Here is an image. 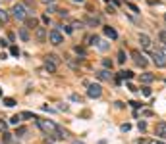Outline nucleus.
Returning a JSON list of instances; mask_svg holds the SVG:
<instances>
[{
	"label": "nucleus",
	"instance_id": "nucleus-1",
	"mask_svg": "<svg viewBox=\"0 0 166 144\" xmlns=\"http://www.w3.org/2000/svg\"><path fill=\"white\" fill-rule=\"evenodd\" d=\"M37 127L45 133V135H48V136H54V138H64L66 136V133L50 119H37Z\"/></svg>",
	"mask_w": 166,
	"mask_h": 144
},
{
	"label": "nucleus",
	"instance_id": "nucleus-2",
	"mask_svg": "<svg viewBox=\"0 0 166 144\" xmlns=\"http://www.w3.org/2000/svg\"><path fill=\"white\" fill-rule=\"evenodd\" d=\"M29 10L25 8V4H14V8H12V15L18 21H25V19L29 17Z\"/></svg>",
	"mask_w": 166,
	"mask_h": 144
},
{
	"label": "nucleus",
	"instance_id": "nucleus-3",
	"mask_svg": "<svg viewBox=\"0 0 166 144\" xmlns=\"http://www.w3.org/2000/svg\"><path fill=\"white\" fill-rule=\"evenodd\" d=\"M101 94H102L101 85H95V83L87 85V96H89V98H101Z\"/></svg>",
	"mask_w": 166,
	"mask_h": 144
},
{
	"label": "nucleus",
	"instance_id": "nucleus-4",
	"mask_svg": "<svg viewBox=\"0 0 166 144\" xmlns=\"http://www.w3.org/2000/svg\"><path fill=\"white\" fill-rule=\"evenodd\" d=\"M48 40H50V44H54V46H58V44H62L64 42V37H62V33L58 29H52L48 33Z\"/></svg>",
	"mask_w": 166,
	"mask_h": 144
},
{
	"label": "nucleus",
	"instance_id": "nucleus-5",
	"mask_svg": "<svg viewBox=\"0 0 166 144\" xmlns=\"http://www.w3.org/2000/svg\"><path fill=\"white\" fill-rule=\"evenodd\" d=\"M131 58L135 60V64L139 65V67H147L149 61H147V58H145V56L139 52V50H133V52H131Z\"/></svg>",
	"mask_w": 166,
	"mask_h": 144
},
{
	"label": "nucleus",
	"instance_id": "nucleus-6",
	"mask_svg": "<svg viewBox=\"0 0 166 144\" xmlns=\"http://www.w3.org/2000/svg\"><path fill=\"white\" fill-rule=\"evenodd\" d=\"M151 58H153V64L157 65V67H164L166 65V58L162 56V52H158V50H154Z\"/></svg>",
	"mask_w": 166,
	"mask_h": 144
},
{
	"label": "nucleus",
	"instance_id": "nucleus-7",
	"mask_svg": "<svg viewBox=\"0 0 166 144\" xmlns=\"http://www.w3.org/2000/svg\"><path fill=\"white\" fill-rule=\"evenodd\" d=\"M154 135L158 138H166V121H158L154 125Z\"/></svg>",
	"mask_w": 166,
	"mask_h": 144
},
{
	"label": "nucleus",
	"instance_id": "nucleus-8",
	"mask_svg": "<svg viewBox=\"0 0 166 144\" xmlns=\"http://www.w3.org/2000/svg\"><path fill=\"white\" fill-rule=\"evenodd\" d=\"M35 39H37V42H45V40L48 39L46 29L45 27H37V29H35Z\"/></svg>",
	"mask_w": 166,
	"mask_h": 144
},
{
	"label": "nucleus",
	"instance_id": "nucleus-9",
	"mask_svg": "<svg viewBox=\"0 0 166 144\" xmlns=\"http://www.w3.org/2000/svg\"><path fill=\"white\" fill-rule=\"evenodd\" d=\"M139 42H141V48H145V50H151V46H153L151 37H149V35H145V33L139 35Z\"/></svg>",
	"mask_w": 166,
	"mask_h": 144
},
{
	"label": "nucleus",
	"instance_id": "nucleus-10",
	"mask_svg": "<svg viewBox=\"0 0 166 144\" xmlns=\"http://www.w3.org/2000/svg\"><path fill=\"white\" fill-rule=\"evenodd\" d=\"M83 23H85L87 27H95V25H98V23H101V19H98L97 15H87V17L83 19Z\"/></svg>",
	"mask_w": 166,
	"mask_h": 144
},
{
	"label": "nucleus",
	"instance_id": "nucleus-11",
	"mask_svg": "<svg viewBox=\"0 0 166 144\" xmlns=\"http://www.w3.org/2000/svg\"><path fill=\"white\" fill-rule=\"evenodd\" d=\"M110 77H112V73L108 69H98L97 71V79H101V81H110Z\"/></svg>",
	"mask_w": 166,
	"mask_h": 144
},
{
	"label": "nucleus",
	"instance_id": "nucleus-12",
	"mask_svg": "<svg viewBox=\"0 0 166 144\" xmlns=\"http://www.w3.org/2000/svg\"><path fill=\"white\" fill-rule=\"evenodd\" d=\"M153 81H154V75H153V73H149V71H145V73H141V83L149 85V83H153Z\"/></svg>",
	"mask_w": 166,
	"mask_h": 144
},
{
	"label": "nucleus",
	"instance_id": "nucleus-13",
	"mask_svg": "<svg viewBox=\"0 0 166 144\" xmlns=\"http://www.w3.org/2000/svg\"><path fill=\"white\" fill-rule=\"evenodd\" d=\"M105 35L110 40H116L118 39V33H116V29H112V27H105Z\"/></svg>",
	"mask_w": 166,
	"mask_h": 144
},
{
	"label": "nucleus",
	"instance_id": "nucleus-14",
	"mask_svg": "<svg viewBox=\"0 0 166 144\" xmlns=\"http://www.w3.org/2000/svg\"><path fill=\"white\" fill-rule=\"evenodd\" d=\"M118 77H120V79H126V81H129L133 77V71H129V69H122L120 73H118Z\"/></svg>",
	"mask_w": 166,
	"mask_h": 144
},
{
	"label": "nucleus",
	"instance_id": "nucleus-15",
	"mask_svg": "<svg viewBox=\"0 0 166 144\" xmlns=\"http://www.w3.org/2000/svg\"><path fill=\"white\" fill-rule=\"evenodd\" d=\"M97 48L101 50V52H106V50L110 48V42H108V40H102V39H101V40H98V44H97Z\"/></svg>",
	"mask_w": 166,
	"mask_h": 144
},
{
	"label": "nucleus",
	"instance_id": "nucleus-16",
	"mask_svg": "<svg viewBox=\"0 0 166 144\" xmlns=\"http://www.w3.org/2000/svg\"><path fill=\"white\" fill-rule=\"evenodd\" d=\"M25 23H27V29H37V19L35 17H27Z\"/></svg>",
	"mask_w": 166,
	"mask_h": 144
},
{
	"label": "nucleus",
	"instance_id": "nucleus-17",
	"mask_svg": "<svg viewBox=\"0 0 166 144\" xmlns=\"http://www.w3.org/2000/svg\"><path fill=\"white\" fill-rule=\"evenodd\" d=\"M19 121H22V114H15L10 117V125H19Z\"/></svg>",
	"mask_w": 166,
	"mask_h": 144
},
{
	"label": "nucleus",
	"instance_id": "nucleus-18",
	"mask_svg": "<svg viewBox=\"0 0 166 144\" xmlns=\"http://www.w3.org/2000/svg\"><path fill=\"white\" fill-rule=\"evenodd\" d=\"M46 61H50V64H54V65L60 64V60H58V56H56V54H48V56H46Z\"/></svg>",
	"mask_w": 166,
	"mask_h": 144
},
{
	"label": "nucleus",
	"instance_id": "nucleus-19",
	"mask_svg": "<svg viewBox=\"0 0 166 144\" xmlns=\"http://www.w3.org/2000/svg\"><path fill=\"white\" fill-rule=\"evenodd\" d=\"M8 19H10L8 12H6V10H2V8H0V23H6Z\"/></svg>",
	"mask_w": 166,
	"mask_h": 144
},
{
	"label": "nucleus",
	"instance_id": "nucleus-20",
	"mask_svg": "<svg viewBox=\"0 0 166 144\" xmlns=\"http://www.w3.org/2000/svg\"><path fill=\"white\" fill-rule=\"evenodd\" d=\"M19 37H22L23 40H29V31H27V27H22V29H19Z\"/></svg>",
	"mask_w": 166,
	"mask_h": 144
},
{
	"label": "nucleus",
	"instance_id": "nucleus-21",
	"mask_svg": "<svg viewBox=\"0 0 166 144\" xmlns=\"http://www.w3.org/2000/svg\"><path fill=\"white\" fill-rule=\"evenodd\" d=\"M45 67H46V71H48V73H54V71H56V65L50 64V61H45Z\"/></svg>",
	"mask_w": 166,
	"mask_h": 144
},
{
	"label": "nucleus",
	"instance_id": "nucleus-22",
	"mask_svg": "<svg viewBox=\"0 0 166 144\" xmlns=\"http://www.w3.org/2000/svg\"><path fill=\"white\" fill-rule=\"evenodd\" d=\"M124 61H126V52L120 50V52H118V64H124Z\"/></svg>",
	"mask_w": 166,
	"mask_h": 144
},
{
	"label": "nucleus",
	"instance_id": "nucleus-23",
	"mask_svg": "<svg viewBox=\"0 0 166 144\" xmlns=\"http://www.w3.org/2000/svg\"><path fill=\"white\" fill-rule=\"evenodd\" d=\"M25 133H27L25 127H18V129H15V135H18V136H25Z\"/></svg>",
	"mask_w": 166,
	"mask_h": 144
},
{
	"label": "nucleus",
	"instance_id": "nucleus-24",
	"mask_svg": "<svg viewBox=\"0 0 166 144\" xmlns=\"http://www.w3.org/2000/svg\"><path fill=\"white\" fill-rule=\"evenodd\" d=\"M4 106L12 108V106H15V100H14V98H4Z\"/></svg>",
	"mask_w": 166,
	"mask_h": 144
},
{
	"label": "nucleus",
	"instance_id": "nucleus-25",
	"mask_svg": "<svg viewBox=\"0 0 166 144\" xmlns=\"http://www.w3.org/2000/svg\"><path fill=\"white\" fill-rule=\"evenodd\" d=\"M22 119H35V115L31 114V111H23V114H22Z\"/></svg>",
	"mask_w": 166,
	"mask_h": 144
},
{
	"label": "nucleus",
	"instance_id": "nucleus-26",
	"mask_svg": "<svg viewBox=\"0 0 166 144\" xmlns=\"http://www.w3.org/2000/svg\"><path fill=\"white\" fill-rule=\"evenodd\" d=\"M158 39H160V42L166 46V31H160V33H158Z\"/></svg>",
	"mask_w": 166,
	"mask_h": 144
},
{
	"label": "nucleus",
	"instance_id": "nucleus-27",
	"mask_svg": "<svg viewBox=\"0 0 166 144\" xmlns=\"http://www.w3.org/2000/svg\"><path fill=\"white\" fill-rule=\"evenodd\" d=\"M126 6H128L129 10H131V12H135V14H139V8L135 6V4H131V2H128V4H126Z\"/></svg>",
	"mask_w": 166,
	"mask_h": 144
},
{
	"label": "nucleus",
	"instance_id": "nucleus-28",
	"mask_svg": "<svg viewBox=\"0 0 166 144\" xmlns=\"http://www.w3.org/2000/svg\"><path fill=\"white\" fill-rule=\"evenodd\" d=\"M98 40H101V39H98L97 35H95V37H91V39H89V44H93V46H97V44H98Z\"/></svg>",
	"mask_w": 166,
	"mask_h": 144
},
{
	"label": "nucleus",
	"instance_id": "nucleus-29",
	"mask_svg": "<svg viewBox=\"0 0 166 144\" xmlns=\"http://www.w3.org/2000/svg\"><path fill=\"white\" fill-rule=\"evenodd\" d=\"M10 54H12V56H19V48H18V46H12V48H10Z\"/></svg>",
	"mask_w": 166,
	"mask_h": 144
},
{
	"label": "nucleus",
	"instance_id": "nucleus-30",
	"mask_svg": "<svg viewBox=\"0 0 166 144\" xmlns=\"http://www.w3.org/2000/svg\"><path fill=\"white\" fill-rule=\"evenodd\" d=\"M137 129H139V131H145V129H147V123H145V121H139V123H137Z\"/></svg>",
	"mask_w": 166,
	"mask_h": 144
},
{
	"label": "nucleus",
	"instance_id": "nucleus-31",
	"mask_svg": "<svg viewBox=\"0 0 166 144\" xmlns=\"http://www.w3.org/2000/svg\"><path fill=\"white\" fill-rule=\"evenodd\" d=\"M71 100H74V102H79V104L83 102V98H81L79 94H71Z\"/></svg>",
	"mask_w": 166,
	"mask_h": 144
},
{
	"label": "nucleus",
	"instance_id": "nucleus-32",
	"mask_svg": "<svg viewBox=\"0 0 166 144\" xmlns=\"http://www.w3.org/2000/svg\"><path fill=\"white\" fill-rule=\"evenodd\" d=\"M75 52L79 56H85V48H81V46H75Z\"/></svg>",
	"mask_w": 166,
	"mask_h": 144
},
{
	"label": "nucleus",
	"instance_id": "nucleus-33",
	"mask_svg": "<svg viewBox=\"0 0 166 144\" xmlns=\"http://www.w3.org/2000/svg\"><path fill=\"white\" fill-rule=\"evenodd\" d=\"M64 31L66 33H74V25H64Z\"/></svg>",
	"mask_w": 166,
	"mask_h": 144
},
{
	"label": "nucleus",
	"instance_id": "nucleus-34",
	"mask_svg": "<svg viewBox=\"0 0 166 144\" xmlns=\"http://www.w3.org/2000/svg\"><path fill=\"white\" fill-rule=\"evenodd\" d=\"M120 129H122L124 133H126V131H129V129H131V125H129V123H124V125L120 127Z\"/></svg>",
	"mask_w": 166,
	"mask_h": 144
},
{
	"label": "nucleus",
	"instance_id": "nucleus-35",
	"mask_svg": "<svg viewBox=\"0 0 166 144\" xmlns=\"http://www.w3.org/2000/svg\"><path fill=\"white\" fill-rule=\"evenodd\" d=\"M46 12H48V14L56 12V6H54V4H48V8H46Z\"/></svg>",
	"mask_w": 166,
	"mask_h": 144
},
{
	"label": "nucleus",
	"instance_id": "nucleus-36",
	"mask_svg": "<svg viewBox=\"0 0 166 144\" xmlns=\"http://www.w3.org/2000/svg\"><path fill=\"white\" fill-rule=\"evenodd\" d=\"M12 140V135H10V133H4V142H10Z\"/></svg>",
	"mask_w": 166,
	"mask_h": 144
},
{
	"label": "nucleus",
	"instance_id": "nucleus-37",
	"mask_svg": "<svg viewBox=\"0 0 166 144\" xmlns=\"http://www.w3.org/2000/svg\"><path fill=\"white\" fill-rule=\"evenodd\" d=\"M106 12H108V14H116V8H114V6H110V4H108V8H106Z\"/></svg>",
	"mask_w": 166,
	"mask_h": 144
},
{
	"label": "nucleus",
	"instance_id": "nucleus-38",
	"mask_svg": "<svg viewBox=\"0 0 166 144\" xmlns=\"http://www.w3.org/2000/svg\"><path fill=\"white\" fill-rule=\"evenodd\" d=\"M43 23H46V25L50 23V17H48V14H45V15H43Z\"/></svg>",
	"mask_w": 166,
	"mask_h": 144
},
{
	"label": "nucleus",
	"instance_id": "nucleus-39",
	"mask_svg": "<svg viewBox=\"0 0 166 144\" xmlns=\"http://www.w3.org/2000/svg\"><path fill=\"white\" fill-rule=\"evenodd\" d=\"M143 94H145V96H151V89H149V86H145V89H143Z\"/></svg>",
	"mask_w": 166,
	"mask_h": 144
},
{
	"label": "nucleus",
	"instance_id": "nucleus-40",
	"mask_svg": "<svg viewBox=\"0 0 166 144\" xmlns=\"http://www.w3.org/2000/svg\"><path fill=\"white\" fill-rule=\"evenodd\" d=\"M102 64H105V67H106V69H108V67H112V61H110V60H105Z\"/></svg>",
	"mask_w": 166,
	"mask_h": 144
},
{
	"label": "nucleus",
	"instance_id": "nucleus-41",
	"mask_svg": "<svg viewBox=\"0 0 166 144\" xmlns=\"http://www.w3.org/2000/svg\"><path fill=\"white\" fill-rule=\"evenodd\" d=\"M143 115H145V117H151V115H153V111H151V110H145V111H143Z\"/></svg>",
	"mask_w": 166,
	"mask_h": 144
},
{
	"label": "nucleus",
	"instance_id": "nucleus-42",
	"mask_svg": "<svg viewBox=\"0 0 166 144\" xmlns=\"http://www.w3.org/2000/svg\"><path fill=\"white\" fill-rule=\"evenodd\" d=\"M0 46H2V48H4V46H8V40L6 39H0Z\"/></svg>",
	"mask_w": 166,
	"mask_h": 144
},
{
	"label": "nucleus",
	"instance_id": "nucleus-43",
	"mask_svg": "<svg viewBox=\"0 0 166 144\" xmlns=\"http://www.w3.org/2000/svg\"><path fill=\"white\" fill-rule=\"evenodd\" d=\"M126 86H128V89H129V90H131V92H135V90H137V89H135V86H133V85H131V83H128V85H126Z\"/></svg>",
	"mask_w": 166,
	"mask_h": 144
},
{
	"label": "nucleus",
	"instance_id": "nucleus-44",
	"mask_svg": "<svg viewBox=\"0 0 166 144\" xmlns=\"http://www.w3.org/2000/svg\"><path fill=\"white\" fill-rule=\"evenodd\" d=\"M6 127H8L6 123H4V121H0V131H4V129H6Z\"/></svg>",
	"mask_w": 166,
	"mask_h": 144
},
{
	"label": "nucleus",
	"instance_id": "nucleus-45",
	"mask_svg": "<svg viewBox=\"0 0 166 144\" xmlns=\"http://www.w3.org/2000/svg\"><path fill=\"white\" fill-rule=\"evenodd\" d=\"M137 144H151V142H149V140H145V138H141V140H139Z\"/></svg>",
	"mask_w": 166,
	"mask_h": 144
},
{
	"label": "nucleus",
	"instance_id": "nucleus-46",
	"mask_svg": "<svg viewBox=\"0 0 166 144\" xmlns=\"http://www.w3.org/2000/svg\"><path fill=\"white\" fill-rule=\"evenodd\" d=\"M45 4H54V0H43Z\"/></svg>",
	"mask_w": 166,
	"mask_h": 144
},
{
	"label": "nucleus",
	"instance_id": "nucleus-47",
	"mask_svg": "<svg viewBox=\"0 0 166 144\" xmlns=\"http://www.w3.org/2000/svg\"><path fill=\"white\" fill-rule=\"evenodd\" d=\"M151 144H164V142H162V140H153Z\"/></svg>",
	"mask_w": 166,
	"mask_h": 144
},
{
	"label": "nucleus",
	"instance_id": "nucleus-48",
	"mask_svg": "<svg viewBox=\"0 0 166 144\" xmlns=\"http://www.w3.org/2000/svg\"><path fill=\"white\" fill-rule=\"evenodd\" d=\"M160 52H162V56H164V58H166V46H164L162 50H160Z\"/></svg>",
	"mask_w": 166,
	"mask_h": 144
},
{
	"label": "nucleus",
	"instance_id": "nucleus-49",
	"mask_svg": "<svg viewBox=\"0 0 166 144\" xmlns=\"http://www.w3.org/2000/svg\"><path fill=\"white\" fill-rule=\"evenodd\" d=\"M71 144H85V142H81V140H74Z\"/></svg>",
	"mask_w": 166,
	"mask_h": 144
},
{
	"label": "nucleus",
	"instance_id": "nucleus-50",
	"mask_svg": "<svg viewBox=\"0 0 166 144\" xmlns=\"http://www.w3.org/2000/svg\"><path fill=\"white\" fill-rule=\"evenodd\" d=\"M97 144H108V142H106V140H98Z\"/></svg>",
	"mask_w": 166,
	"mask_h": 144
},
{
	"label": "nucleus",
	"instance_id": "nucleus-51",
	"mask_svg": "<svg viewBox=\"0 0 166 144\" xmlns=\"http://www.w3.org/2000/svg\"><path fill=\"white\" fill-rule=\"evenodd\" d=\"M74 2H85V0H74Z\"/></svg>",
	"mask_w": 166,
	"mask_h": 144
},
{
	"label": "nucleus",
	"instance_id": "nucleus-52",
	"mask_svg": "<svg viewBox=\"0 0 166 144\" xmlns=\"http://www.w3.org/2000/svg\"><path fill=\"white\" fill-rule=\"evenodd\" d=\"M0 96H2V90H0Z\"/></svg>",
	"mask_w": 166,
	"mask_h": 144
},
{
	"label": "nucleus",
	"instance_id": "nucleus-53",
	"mask_svg": "<svg viewBox=\"0 0 166 144\" xmlns=\"http://www.w3.org/2000/svg\"><path fill=\"white\" fill-rule=\"evenodd\" d=\"M105 2H110V0H105Z\"/></svg>",
	"mask_w": 166,
	"mask_h": 144
},
{
	"label": "nucleus",
	"instance_id": "nucleus-54",
	"mask_svg": "<svg viewBox=\"0 0 166 144\" xmlns=\"http://www.w3.org/2000/svg\"><path fill=\"white\" fill-rule=\"evenodd\" d=\"M164 19H166V14H164Z\"/></svg>",
	"mask_w": 166,
	"mask_h": 144
},
{
	"label": "nucleus",
	"instance_id": "nucleus-55",
	"mask_svg": "<svg viewBox=\"0 0 166 144\" xmlns=\"http://www.w3.org/2000/svg\"><path fill=\"white\" fill-rule=\"evenodd\" d=\"M0 25H2V23H0Z\"/></svg>",
	"mask_w": 166,
	"mask_h": 144
}]
</instances>
